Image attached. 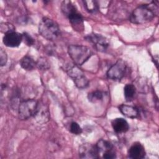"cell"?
<instances>
[{"label": "cell", "mask_w": 159, "mask_h": 159, "mask_svg": "<svg viewBox=\"0 0 159 159\" xmlns=\"http://www.w3.org/2000/svg\"><path fill=\"white\" fill-rule=\"evenodd\" d=\"M85 38L89 42L93 43L97 50L99 52H105L109 45L107 39L101 35L98 34L91 33L88 34Z\"/></svg>", "instance_id": "obj_8"}, {"label": "cell", "mask_w": 159, "mask_h": 159, "mask_svg": "<svg viewBox=\"0 0 159 159\" xmlns=\"http://www.w3.org/2000/svg\"><path fill=\"white\" fill-rule=\"evenodd\" d=\"M79 155L81 158H98L99 153L96 145L83 143L79 148Z\"/></svg>", "instance_id": "obj_9"}, {"label": "cell", "mask_w": 159, "mask_h": 159, "mask_svg": "<svg viewBox=\"0 0 159 159\" xmlns=\"http://www.w3.org/2000/svg\"><path fill=\"white\" fill-rule=\"evenodd\" d=\"M36 66L41 70H47L50 68V64L46 58L40 57L36 62Z\"/></svg>", "instance_id": "obj_20"}, {"label": "cell", "mask_w": 159, "mask_h": 159, "mask_svg": "<svg viewBox=\"0 0 159 159\" xmlns=\"http://www.w3.org/2000/svg\"><path fill=\"white\" fill-rule=\"evenodd\" d=\"M119 108L121 113L127 117L134 119L138 117L139 115V110L135 107L126 104H122Z\"/></svg>", "instance_id": "obj_13"}, {"label": "cell", "mask_w": 159, "mask_h": 159, "mask_svg": "<svg viewBox=\"0 0 159 159\" xmlns=\"http://www.w3.org/2000/svg\"><path fill=\"white\" fill-rule=\"evenodd\" d=\"M124 96L125 98V99L127 101H130L132 100L134 98V96L135 94L136 89L134 85L132 84H127L125 86L124 89Z\"/></svg>", "instance_id": "obj_17"}, {"label": "cell", "mask_w": 159, "mask_h": 159, "mask_svg": "<svg viewBox=\"0 0 159 159\" xmlns=\"http://www.w3.org/2000/svg\"><path fill=\"white\" fill-rule=\"evenodd\" d=\"M38 102L34 99H28L22 101L18 106V116L21 120H26L36 114L38 107Z\"/></svg>", "instance_id": "obj_5"}, {"label": "cell", "mask_w": 159, "mask_h": 159, "mask_svg": "<svg viewBox=\"0 0 159 159\" xmlns=\"http://www.w3.org/2000/svg\"><path fill=\"white\" fill-rule=\"evenodd\" d=\"M126 68L125 63L122 60H119L108 70L107 76L111 80H120L124 76Z\"/></svg>", "instance_id": "obj_7"}, {"label": "cell", "mask_w": 159, "mask_h": 159, "mask_svg": "<svg viewBox=\"0 0 159 159\" xmlns=\"http://www.w3.org/2000/svg\"><path fill=\"white\" fill-rule=\"evenodd\" d=\"M7 54H6V52L2 48H1L0 50V64H1V66H2L5 65L7 63Z\"/></svg>", "instance_id": "obj_24"}, {"label": "cell", "mask_w": 159, "mask_h": 159, "mask_svg": "<svg viewBox=\"0 0 159 159\" xmlns=\"http://www.w3.org/2000/svg\"><path fill=\"white\" fill-rule=\"evenodd\" d=\"M70 130L71 133L75 135H79L81 134L82 132V129L80 125L76 122H73L70 124Z\"/></svg>", "instance_id": "obj_21"}, {"label": "cell", "mask_w": 159, "mask_h": 159, "mask_svg": "<svg viewBox=\"0 0 159 159\" xmlns=\"http://www.w3.org/2000/svg\"><path fill=\"white\" fill-rule=\"evenodd\" d=\"M1 30L2 32H4L5 34H6L9 32L15 31V27L12 24L9 23H1Z\"/></svg>", "instance_id": "obj_22"}, {"label": "cell", "mask_w": 159, "mask_h": 159, "mask_svg": "<svg viewBox=\"0 0 159 159\" xmlns=\"http://www.w3.org/2000/svg\"><path fill=\"white\" fill-rule=\"evenodd\" d=\"M96 145L98 149L99 154L101 153H102V154H104L107 152L114 150V147L111 142L102 139L98 141Z\"/></svg>", "instance_id": "obj_15"}, {"label": "cell", "mask_w": 159, "mask_h": 159, "mask_svg": "<svg viewBox=\"0 0 159 159\" xmlns=\"http://www.w3.org/2000/svg\"><path fill=\"white\" fill-rule=\"evenodd\" d=\"M102 157L104 158H106V159H113L115 158L116 157V152L114 151V150L107 152L104 154H102Z\"/></svg>", "instance_id": "obj_25"}, {"label": "cell", "mask_w": 159, "mask_h": 159, "mask_svg": "<svg viewBox=\"0 0 159 159\" xmlns=\"http://www.w3.org/2000/svg\"><path fill=\"white\" fill-rule=\"evenodd\" d=\"M22 40L29 46H31L34 44V39L32 38L31 35L26 32H24L22 34Z\"/></svg>", "instance_id": "obj_23"}, {"label": "cell", "mask_w": 159, "mask_h": 159, "mask_svg": "<svg viewBox=\"0 0 159 159\" xmlns=\"http://www.w3.org/2000/svg\"><path fill=\"white\" fill-rule=\"evenodd\" d=\"M129 156L133 159L143 158L145 156V151L143 146L139 142L134 143L129 148Z\"/></svg>", "instance_id": "obj_11"}, {"label": "cell", "mask_w": 159, "mask_h": 159, "mask_svg": "<svg viewBox=\"0 0 159 159\" xmlns=\"http://www.w3.org/2000/svg\"><path fill=\"white\" fill-rule=\"evenodd\" d=\"M68 54L73 63L78 66L84 63L92 55L89 48L80 45H71L68 48Z\"/></svg>", "instance_id": "obj_3"}, {"label": "cell", "mask_w": 159, "mask_h": 159, "mask_svg": "<svg viewBox=\"0 0 159 159\" xmlns=\"http://www.w3.org/2000/svg\"><path fill=\"white\" fill-rule=\"evenodd\" d=\"M22 41V34L12 31L5 34L3 37L4 44L8 47H17Z\"/></svg>", "instance_id": "obj_10"}, {"label": "cell", "mask_w": 159, "mask_h": 159, "mask_svg": "<svg viewBox=\"0 0 159 159\" xmlns=\"http://www.w3.org/2000/svg\"><path fill=\"white\" fill-rule=\"evenodd\" d=\"M35 119L39 123H44L48 120L49 119V112L47 108L45 106H39L37 111L34 116Z\"/></svg>", "instance_id": "obj_14"}, {"label": "cell", "mask_w": 159, "mask_h": 159, "mask_svg": "<svg viewBox=\"0 0 159 159\" xmlns=\"http://www.w3.org/2000/svg\"><path fill=\"white\" fill-rule=\"evenodd\" d=\"M155 11L148 5H141L132 12L130 20L135 24H142L151 21L155 17Z\"/></svg>", "instance_id": "obj_4"}, {"label": "cell", "mask_w": 159, "mask_h": 159, "mask_svg": "<svg viewBox=\"0 0 159 159\" xmlns=\"http://www.w3.org/2000/svg\"><path fill=\"white\" fill-rule=\"evenodd\" d=\"M20 65L25 70H32L36 66V63L30 57L25 56L20 60Z\"/></svg>", "instance_id": "obj_16"}, {"label": "cell", "mask_w": 159, "mask_h": 159, "mask_svg": "<svg viewBox=\"0 0 159 159\" xmlns=\"http://www.w3.org/2000/svg\"><path fill=\"white\" fill-rule=\"evenodd\" d=\"M84 6L89 12H95L98 10V4L96 1H84Z\"/></svg>", "instance_id": "obj_19"}, {"label": "cell", "mask_w": 159, "mask_h": 159, "mask_svg": "<svg viewBox=\"0 0 159 159\" xmlns=\"http://www.w3.org/2000/svg\"><path fill=\"white\" fill-rule=\"evenodd\" d=\"M68 76L73 80L75 85L80 89L88 86L89 81L83 72L76 65H70L65 69Z\"/></svg>", "instance_id": "obj_6"}, {"label": "cell", "mask_w": 159, "mask_h": 159, "mask_svg": "<svg viewBox=\"0 0 159 159\" xmlns=\"http://www.w3.org/2000/svg\"><path fill=\"white\" fill-rule=\"evenodd\" d=\"M39 32L43 38L53 40L59 35L60 29L55 21L48 17H43L39 23Z\"/></svg>", "instance_id": "obj_2"}, {"label": "cell", "mask_w": 159, "mask_h": 159, "mask_svg": "<svg viewBox=\"0 0 159 159\" xmlns=\"http://www.w3.org/2000/svg\"><path fill=\"white\" fill-rule=\"evenodd\" d=\"M61 9L63 13L68 18L72 27L75 30H83V18L71 1H64L61 3Z\"/></svg>", "instance_id": "obj_1"}, {"label": "cell", "mask_w": 159, "mask_h": 159, "mask_svg": "<svg viewBox=\"0 0 159 159\" xmlns=\"http://www.w3.org/2000/svg\"><path fill=\"white\" fill-rule=\"evenodd\" d=\"M114 130L117 134L125 133L129 129V125L127 120L123 118H116L112 121Z\"/></svg>", "instance_id": "obj_12"}, {"label": "cell", "mask_w": 159, "mask_h": 159, "mask_svg": "<svg viewBox=\"0 0 159 159\" xmlns=\"http://www.w3.org/2000/svg\"><path fill=\"white\" fill-rule=\"evenodd\" d=\"M104 94L99 90H96L88 94V98L89 101L92 102H96L101 101L103 99Z\"/></svg>", "instance_id": "obj_18"}]
</instances>
